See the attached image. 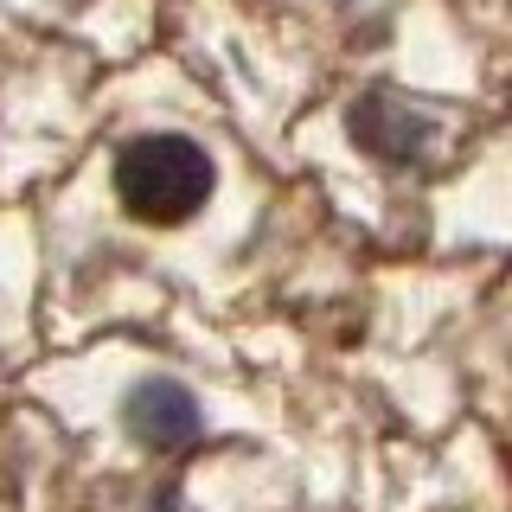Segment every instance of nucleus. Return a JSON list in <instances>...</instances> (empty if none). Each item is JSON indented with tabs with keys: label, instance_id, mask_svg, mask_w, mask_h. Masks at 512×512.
Masks as SVG:
<instances>
[{
	"label": "nucleus",
	"instance_id": "obj_1",
	"mask_svg": "<svg viewBox=\"0 0 512 512\" xmlns=\"http://www.w3.org/2000/svg\"><path fill=\"white\" fill-rule=\"evenodd\" d=\"M212 154L186 135H141L116 160V199L141 224H186L212 199Z\"/></svg>",
	"mask_w": 512,
	"mask_h": 512
},
{
	"label": "nucleus",
	"instance_id": "obj_3",
	"mask_svg": "<svg viewBox=\"0 0 512 512\" xmlns=\"http://www.w3.org/2000/svg\"><path fill=\"white\" fill-rule=\"evenodd\" d=\"M352 141H365V148L384 154V160H404V154H416V141H423V122H416L391 90H378L352 109Z\"/></svg>",
	"mask_w": 512,
	"mask_h": 512
},
{
	"label": "nucleus",
	"instance_id": "obj_2",
	"mask_svg": "<svg viewBox=\"0 0 512 512\" xmlns=\"http://www.w3.org/2000/svg\"><path fill=\"white\" fill-rule=\"evenodd\" d=\"M122 423H128V436H135L141 448H160V455H173V448H192V442H199L205 416H199V404H192L186 384L148 378V384H135V397H128Z\"/></svg>",
	"mask_w": 512,
	"mask_h": 512
}]
</instances>
